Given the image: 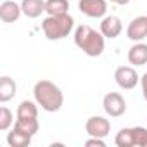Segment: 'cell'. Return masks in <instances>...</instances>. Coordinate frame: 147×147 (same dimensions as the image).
I'll use <instances>...</instances> for the list:
<instances>
[{"instance_id":"1","label":"cell","mask_w":147,"mask_h":147,"mask_svg":"<svg viewBox=\"0 0 147 147\" xmlns=\"http://www.w3.org/2000/svg\"><path fill=\"white\" fill-rule=\"evenodd\" d=\"M33 95H35L36 104L42 106V109L47 113H57L64 102V95H62L61 88L49 80L36 82V85L33 88Z\"/></svg>"},{"instance_id":"2","label":"cell","mask_w":147,"mask_h":147,"mask_svg":"<svg viewBox=\"0 0 147 147\" xmlns=\"http://www.w3.org/2000/svg\"><path fill=\"white\" fill-rule=\"evenodd\" d=\"M104 35L95 31L90 26L80 24L75 30V43L80 50H83L88 57H99L104 52Z\"/></svg>"},{"instance_id":"3","label":"cell","mask_w":147,"mask_h":147,"mask_svg":"<svg viewBox=\"0 0 147 147\" xmlns=\"http://www.w3.org/2000/svg\"><path fill=\"white\" fill-rule=\"evenodd\" d=\"M73 26H75V19L69 14H59V16H47L42 23L43 33L49 40H62L66 38Z\"/></svg>"},{"instance_id":"4","label":"cell","mask_w":147,"mask_h":147,"mask_svg":"<svg viewBox=\"0 0 147 147\" xmlns=\"http://www.w3.org/2000/svg\"><path fill=\"white\" fill-rule=\"evenodd\" d=\"M18 119L16 125L18 128H21L23 131H26L28 135H35L38 131V109L35 106V102L31 100H23L18 106V113H16Z\"/></svg>"},{"instance_id":"5","label":"cell","mask_w":147,"mask_h":147,"mask_svg":"<svg viewBox=\"0 0 147 147\" xmlns=\"http://www.w3.org/2000/svg\"><path fill=\"white\" fill-rule=\"evenodd\" d=\"M114 142L118 147H137V145L147 147V128H142V126L121 128Z\"/></svg>"},{"instance_id":"6","label":"cell","mask_w":147,"mask_h":147,"mask_svg":"<svg viewBox=\"0 0 147 147\" xmlns=\"http://www.w3.org/2000/svg\"><path fill=\"white\" fill-rule=\"evenodd\" d=\"M102 106H104V111L111 116V118H119L125 114L126 111V102L123 99L121 94L118 92H109L104 95L102 99Z\"/></svg>"},{"instance_id":"7","label":"cell","mask_w":147,"mask_h":147,"mask_svg":"<svg viewBox=\"0 0 147 147\" xmlns=\"http://www.w3.org/2000/svg\"><path fill=\"white\" fill-rule=\"evenodd\" d=\"M114 80H116L119 88L131 90L138 83V75H137V71L133 67H130V66H119L116 69V73H114Z\"/></svg>"},{"instance_id":"8","label":"cell","mask_w":147,"mask_h":147,"mask_svg":"<svg viewBox=\"0 0 147 147\" xmlns=\"http://www.w3.org/2000/svg\"><path fill=\"white\" fill-rule=\"evenodd\" d=\"M85 130L90 137H99V138H104L109 135L111 131V123L109 119L102 118V116H92L87 119V125H85Z\"/></svg>"},{"instance_id":"9","label":"cell","mask_w":147,"mask_h":147,"mask_svg":"<svg viewBox=\"0 0 147 147\" xmlns=\"http://www.w3.org/2000/svg\"><path fill=\"white\" fill-rule=\"evenodd\" d=\"M78 9L88 18H102L107 12V4L106 0H80Z\"/></svg>"},{"instance_id":"10","label":"cell","mask_w":147,"mask_h":147,"mask_svg":"<svg viewBox=\"0 0 147 147\" xmlns=\"http://www.w3.org/2000/svg\"><path fill=\"white\" fill-rule=\"evenodd\" d=\"M126 36L133 42H142L144 38H147V16L135 18L126 28Z\"/></svg>"},{"instance_id":"11","label":"cell","mask_w":147,"mask_h":147,"mask_svg":"<svg viewBox=\"0 0 147 147\" xmlns=\"http://www.w3.org/2000/svg\"><path fill=\"white\" fill-rule=\"evenodd\" d=\"M123 30V24H121V19L118 16H106L100 23V33L106 36V38H116L119 36Z\"/></svg>"},{"instance_id":"12","label":"cell","mask_w":147,"mask_h":147,"mask_svg":"<svg viewBox=\"0 0 147 147\" xmlns=\"http://www.w3.org/2000/svg\"><path fill=\"white\" fill-rule=\"evenodd\" d=\"M21 12H23L21 5H18L16 2H12V0H5V2H2V5H0V19L4 23L18 21Z\"/></svg>"},{"instance_id":"13","label":"cell","mask_w":147,"mask_h":147,"mask_svg":"<svg viewBox=\"0 0 147 147\" xmlns=\"http://www.w3.org/2000/svg\"><path fill=\"white\" fill-rule=\"evenodd\" d=\"M128 61L133 66H145L147 64V43L137 42L128 50Z\"/></svg>"},{"instance_id":"14","label":"cell","mask_w":147,"mask_h":147,"mask_svg":"<svg viewBox=\"0 0 147 147\" xmlns=\"http://www.w3.org/2000/svg\"><path fill=\"white\" fill-rule=\"evenodd\" d=\"M7 144L11 147H26L31 144V135H28L26 131H23L21 128L14 126L9 133H7Z\"/></svg>"},{"instance_id":"15","label":"cell","mask_w":147,"mask_h":147,"mask_svg":"<svg viewBox=\"0 0 147 147\" xmlns=\"http://www.w3.org/2000/svg\"><path fill=\"white\" fill-rule=\"evenodd\" d=\"M23 14L28 18H38L42 12H45V0H23L21 2Z\"/></svg>"},{"instance_id":"16","label":"cell","mask_w":147,"mask_h":147,"mask_svg":"<svg viewBox=\"0 0 147 147\" xmlns=\"http://www.w3.org/2000/svg\"><path fill=\"white\" fill-rule=\"evenodd\" d=\"M16 82L9 76L0 78V102H7L16 95Z\"/></svg>"},{"instance_id":"17","label":"cell","mask_w":147,"mask_h":147,"mask_svg":"<svg viewBox=\"0 0 147 147\" xmlns=\"http://www.w3.org/2000/svg\"><path fill=\"white\" fill-rule=\"evenodd\" d=\"M67 9H69L67 0H47L45 2V12L49 16L67 14Z\"/></svg>"},{"instance_id":"18","label":"cell","mask_w":147,"mask_h":147,"mask_svg":"<svg viewBox=\"0 0 147 147\" xmlns=\"http://www.w3.org/2000/svg\"><path fill=\"white\" fill-rule=\"evenodd\" d=\"M12 121H14L12 113H11L5 106H4V107H0V130H2V131L9 130L11 125H12Z\"/></svg>"},{"instance_id":"19","label":"cell","mask_w":147,"mask_h":147,"mask_svg":"<svg viewBox=\"0 0 147 147\" xmlns=\"http://www.w3.org/2000/svg\"><path fill=\"white\" fill-rule=\"evenodd\" d=\"M85 145H87V147H92V145H97V147H106V142H104L102 138H99V137H92L90 140H87V142H85Z\"/></svg>"},{"instance_id":"20","label":"cell","mask_w":147,"mask_h":147,"mask_svg":"<svg viewBox=\"0 0 147 147\" xmlns=\"http://www.w3.org/2000/svg\"><path fill=\"white\" fill-rule=\"evenodd\" d=\"M140 83H142V95H144V99L147 100V73L140 78Z\"/></svg>"},{"instance_id":"21","label":"cell","mask_w":147,"mask_h":147,"mask_svg":"<svg viewBox=\"0 0 147 147\" xmlns=\"http://www.w3.org/2000/svg\"><path fill=\"white\" fill-rule=\"evenodd\" d=\"M111 2H114V4H118V5H126L130 0H111Z\"/></svg>"}]
</instances>
